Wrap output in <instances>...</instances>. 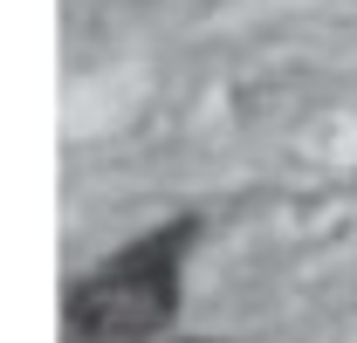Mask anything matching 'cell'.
I'll use <instances>...</instances> for the list:
<instances>
[{"label":"cell","mask_w":357,"mask_h":343,"mask_svg":"<svg viewBox=\"0 0 357 343\" xmlns=\"http://www.w3.org/2000/svg\"><path fill=\"white\" fill-rule=\"evenodd\" d=\"M192 241H199V220H172V227L144 234L137 247L110 254L62 302L69 337H83V343H144V337H158L178 316V275H185Z\"/></svg>","instance_id":"obj_1"}]
</instances>
